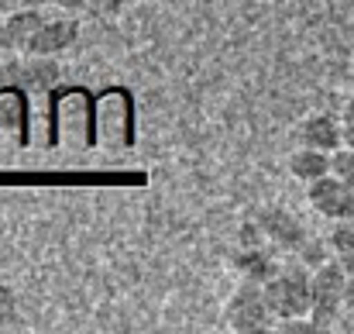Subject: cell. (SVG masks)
<instances>
[{"mask_svg": "<svg viewBox=\"0 0 354 334\" xmlns=\"http://www.w3.org/2000/svg\"><path fill=\"white\" fill-rule=\"evenodd\" d=\"M310 207L327 221H354V186L337 179L334 173L310 183Z\"/></svg>", "mask_w": 354, "mask_h": 334, "instance_id": "4", "label": "cell"}, {"mask_svg": "<svg viewBox=\"0 0 354 334\" xmlns=\"http://www.w3.org/2000/svg\"><path fill=\"white\" fill-rule=\"evenodd\" d=\"M265 300L275 314V321H303L313 310V269L286 265L275 269L272 279L265 283Z\"/></svg>", "mask_w": 354, "mask_h": 334, "instance_id": "1", "label": "cell"}, {"mask_svg": "<svg viewBox=\"0 0 354 334\" xmlns=\"http://www.w3.org/2000/svg\"><path fill=\"white\" fill-rule=\"evenodd\" d=\"M52 3L62 7V10H69V14H73V10H86V0H52Z\"/></svg>", "mask_w": 354, "mask_h": 334, "instance_id": "18", "label": "cell"}, {"mask_svg": "<svg viewBox=\"0 0 354 334\" xmlns=\"http://www.w3.org/2000/svg\"><path fill=\"white\" fill-rule=\"evenodd\" d=\"M45 24V14L41 7H17L10 14L0 17V49H10V52H24L28 42L35 38V31Z\"/></svg>", "mask_w": 354, "mask_h": 334, "instance_id": "6", "label": "cell"}, {"mask_svg": "<svg viewBox=\"0 0 354 334\" xmlns=\"http://www.w3.org/2000/svg\"><path fill=\"white\" fill-rule=\"evenodd\" d=\"M237 269H241V276H244L248 283H261V286H265V283L272 279V272H275L272 258H268L265 252H258V248H254V252H251V248L241 252V255H237Z\"/></svg>", "mask_w": 354, "mask_h": 334, "instance_id": "11", "label": "cell"}, {"mask_svg": "<svg viewBox=\"0 0 354 334\" xmlns=\"http://www.w3.org/2000/svg\"><path fill=\"white\" fill-rule=\"evenodd\" d=\"M289 173L299 179V183H313L320 176L330 173V152H320V148H310V145H299L292 155H289Z\"/></svg>", "mask_w": 354, "mask_h": 334, "instance_id": "10", "label": "cell"}, {"mask_svg": "<svg viewBox=\"0 0 354 334\" xmlns=\"http://www.w3.org/2000/svg\"><path fill=\"white\" fill-rule=\"evenodd\" d=\"M14 321H17V300H14L10 286L0 283V328H7V324H14Z\"/></svg>", "mask_w": 354, "mask_h": 334, "instance_id": "15", "label": "cell"}, {"mask_svg": "<svg viewBox=\"0 0 354 334\" xmlns=\"http://www.w3.org/2000/svg\"><path fill=\"white\" fill-rule=\"evenodd\" d=\"M17 7H21V0H0V17L10 14V10H17Z\"/></svg>", "mask_w": 354, "mask_h": 334, "instance_id": "20", "label": "cell"}, {"mask_svg": "<svg viewBox=\"0 0 354 334\" xmlns=\"http://www.w3.org/2000/svg\"><path fill=\"white\" fill-rule=\"evenodd\" d=\"M344 286H348V272L337 258H327L320 269H313V310L310 321L317 331L334 328L341 307H344Z\"/></svg>", "mask_w": 354, "mask_h": 334, "instance_id": "2", "label": "cell"}, {"mask_svg": "<svg viewBox=\"0 0 354 334\" xmlns=\"http://www.w3.org/2000/svg\"><path fill=\"white\" fill-rule=\"evenodd\" d=\"M80 35V24L73 17H45V24L35 31V38L28 42V55H59L66 52Z\"/></svg>", "mask_w": 354, "mask_h": 334, "instance_id": "7", "label": "cell"}, {"mask_svg": "<svg viewBox=\"0 0 354 334\" xmlns=\"http://www.w3.org/2000/svg\"><path fill=\"white\" fill-rule=\"evenodd\" d=\"M327 245H330L334 255L354 252V221H334L330 234H327Z\"/></svg>", "mask_w": 354, "mask_h": 334, "instance_id": "13", "label": "cell"}, {"mask_svg": "<svg viewBox=\"0 0 354 334\" xmlns=\"http://www.w3.org/2000/svg\"><path fill=\"white\" fill-rule=\"evenodd\" d=\"M258 224H261V231L279 245V248H289V252H296L303 241H306V234H303V227H299V221L296 218H289L286 211H275V207H268L261 218H258Z\"/></svg>", "mask_w": 354, "mask_h": 334, "instance_id": "9", "label": "cell"}, {"mask_svg": "<svg viewBox=\"0 0 354 334\" xmlns=\"http://www.w3.org/2000/svg\"><path fill=\"white\" fill-rule=\"evenodd\" d=\"M296 255H299V262H303L306 269H320V265L327 262V255H334V252H330L327 238H324V241H320V238H317V241H310V238H306V241L296 248Z\"/></svg>", "mask_w": 354, "mask_h": 334, "instance_id": "12", "label": "cell"}, {"mask_svg": "<svg viewBox=\"0 0 354 334\" xmlns=\"http://www.w3.org/2000/svg\"><path fill=\"white\" fill-rule=\"evenodd\" d=\"M299 145L320 148V152H337L344 145L341 134V121H334L330 114H313L299 124Z\"/></svg>", "mask_w": 354, "mask_h": 334, "instance_id": "8", "label": "cell"}, {"mask_svg": "<svg viewBox=\"0 0 354 334\" xmlns=\"http://www.w3.org/2000/svg\"><path fill=\"white\" fill-rule=\"evenodd\" d=\"M3 73H10V83H21L24 90H35V94H45L59 83V66H55V55H28L21 62H10Z\"/></svg>", "mask_w": 354, "mask_h": 334, "instance_id": "5", "label": "cell"}, {"mask_svg": "<svg viewBox=\"0 0 354 334\" xmlns=\"http://www.w3.org/2000/svg\"><path fill=\"white\" fill-rule=\"evenodd\" d=\"M330 173H334L337 179H344V183L354 186V148L341 145L337 152H330Z\"/></svg>", "mask_w": 354, "mask_h": 334, "instance_id": "14", "label": "cell"}, {"mask_svg": "<svg viewBox=\"0 0 354 334\" xmlns=\"http://www.w3.org/2000/svg\"><path fill=\"white\" fill-rule=\"evenodd\" d=\"M272 321H275V314H272V307L265 300V286L244 279V286L224 307V328L237 334H254V331H268Z\"/></svg>", "mask_w": 354, "mask_h": 334, "instance_id": "3", "label": "cell"}, {"mask_svg": "<svg viewBox=\"0 0 354 334\" xmlns=\"http://www.w3.org/2000/svg\"><path fill=\"white\" fill-rule=\"evenodd\" d=\"M341 134H344V145L354 148V97L344 104V114H341Z\"/></svg>", "mask_w": 354, "mask_h": 334, "instance_id": "17", "label": "cell"}, {"mask_svg": "<svg viewBox=\"0 0 354 334\" xmlns=\"http://www.w3.org/2000/svg\"><path fill=\"white\" fill-rule=\"evenodd\" d=\"M344 307L354 310V272L348 276V286H344Z\"/></svg>", "mask_w": 354, "mask_h": 334, "instance_id": "19", "label": "cell"}, {"mask_svg": "<svg viewBox=\"0 0 354 334\" xmlns=\"http://www.w3.org/2000/svg\"><path fill=\"white\" fill-rule=\"evenodd\" d=\"M124 3H127V0H86V10H90L93 17H114Z\"/></svg>", "mask_w": 354, "mask_h": 334, "instance_id": "16", "label": "cell"}]
</instances>
